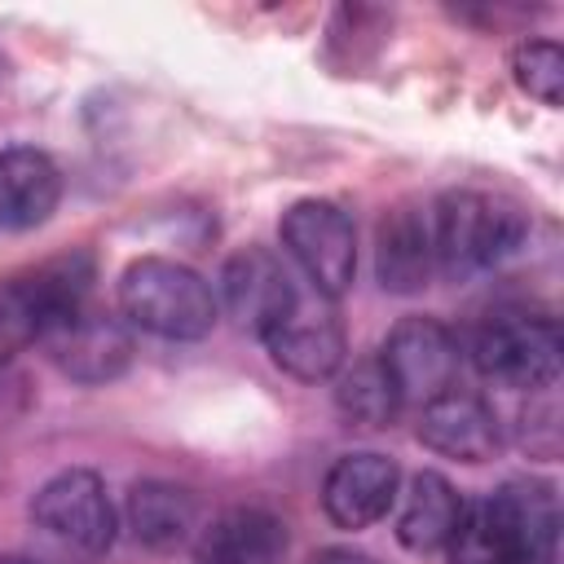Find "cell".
<instances>
[{
  "instance_id": "cell-15",
  "label": "cell",
  "mask_w": 564,
  "mask_h": 564,
  "mask_svg": "<svg viewBox=\"0 0 564 564\" xmlns=\"http://www.w3.org/2000/svg\"><path fill=\"white\" fill-rule=\"evenodd\" d=\"M432 269H436V256H432V220H427V212H419L414 203H397L375 229L379 286L397 291V295H410V291L427 286Z\"/></svg>"
},
{
  "instance_id": "cell-5",
  "label": "cell",
  "mask_w": 564,
  "mask_h": 564,
  "mask_svg": "<svg viewBox=\"0 0 564 564\" xmlns=\"http://www.w3.org/2000/svg\"><path fill=\"white\" fill-rule=\"evenodd\" d=\"M560 357H564L560 322L538 308H498L471 335V361L498 388H520V392L551 388L560 375Z\"/></svg>"
},
{
  "instance_id": "cell-14",
  "label": "cell",
  "mask_w": 564,
  "mask_h": 564,
  "mask_svg": "<svg viewBox=\"0 0 564 564\" xmlns=\"http://www.w3.org/2000/svg\"><path fill=\"white\" fill-rule=\"evenodd\" d=\"M62 203V172L35 145L0 150V229H35Z\"/></svg>"
},
{
  "instance_id": "cell-11",
  "label": "cell",
  "mask_w": 564,
  "mask_h": 564,
  "mask_svg": "<svg viewBox=\"0 0 564 564\" xmlns=\"http://www.w3.org/2000/svg\"><path fill=\"white\" fill-rule=\"evenodd\" d=\"M295 291H300L295 273L282 264V256H273L269 247H242L220 269V300L216 304H225V313L260 339L291 308Z\"/></svg>"
},
{
  "instance_id": "cell-9",
  "label": "cell",
  "mask_w": 564,
  "mask_h": 564,
  "mask_svg": "<svg viewBox=\"0 0 564 564\" xmlns=\"http://www.w3.org/2000/svg\"><path fill=\"white\" fill-rule=\"evenodd\" d=\"M379 361L401 397V405H427L432 397L454 388L458 375V339L441 317H401L383 348Z\"/></svg>"
},
{
  "instance_id": "cell-10",
  "label": "cell",
  "mask_w": 564,
  "mask_h": 564,
  "mask_svg": "<svg viewBox=\"0 0 564 564\" xmlns=\"http://www.w3.org/2000/svg\"><path fill=\"white\" fill-rule=\"evenodd\" d=\"M44 352L53 357V366L75 379V383H106L119 379L132 361V330L119 313L97 308L93 300L79 304L75 313L57 317L44 335H40Z\"/></svg>"
},
{
  "instance_id": "cell-22",
  "label": "cell",
  "mask_w": 564,
  "mask_h": 564,
  "mask_svg": "<svg viewBox=\"0 0 564 564\" xmlns=\"http://www.w3.org/2000/svg\"><path fill=\"white\" fill-rule=\"evenodd\" d=\"M0 564H31V560H22V555H0Z\"/></svg>"
},
{
  "instance_id": "cell-19",
  "label": "cell",
  "mask_w": 564,
  "mask_h": 564,
  "mask_svg": "<svg viewBox=\"0 0 564 564\" xmlns=\"http://www.w3.org/2000/svg\"><path fill=\"white\" fill-rule=\"evenodd\" d=\"M335 405L348 423H361V427H383L397 419L401 410V397L383 370L379 357H361L352 361L339 379H335Z\"/></svg>"
},
{
  "instance_id": "cell-3",
  "label": "cell",
  "mask_w": 564,
  "mask_h": 564,
  "mask_svg": "<svg viewBox=\"0 0 564 564\" xmlns=\"http://www.w3.org/2000/svg\"><path fill=\"white\" fill-rule=\"evenodd\" d=\"M119 313L128 326H141L159 339H203L216 326V291L203 273L167 256H141L119 278Z\"/></svg>"
},
{
  "instance_id": "cell-24",
  "label": "cell",
  "mask_w": 564,
  "mask_h": 564,
  "mask_svg": "<svg viewBox=\"0 0 564 564\" xmlns=\"http://www.w3.org/2000/svg\"><path fill=\"white\" fill-rule=\"evenodd\" d=\"M0 66H4V57H0Z\"/></svg>"
},
{
  "instance_id": "cell-2",
  "label": "cell",
  "mask_w": 564,
  "mask_h": 564,
  "mask_svg": "<svg viewBox=\"0 0 564 564\" xmlns=\"http://www.w3.org/2000/svg\"><path fill=\"white\" fill-rule=\"evenodd\" d=\"M432 220V256L445 278H471L520 251L529 234V216L520 203L485 189H449L427 212Z\"/></svg>"
},
{
  "instance_id": "cell-23",
  "label": "cell",
  "mask_w": 564,
  "mask_h": 564,
  "mask_svg": "<svg viewBox=\"0 0 564 564\" xmlns=\"http://www.w3.org/2000/svg\"><path fill=\"white\" fill-rule=\"evenodd\" d=\"M198 564H242V560H198Z\"/></svg>"
},
{
  "instance_id": "cell-6",
  "label": "cell",
  "mask_w": 564,
  "mask_h": 564,
  "mask_svg": "<svg viewBox=\"0 0 564 564\" xmlns=\"http://www.w3.org/2000/svg\"><path fill=\"white\" fill-rule=\"evenodd\" d=\"M282 247L295 260V269L304 273V282L326 295L339 300L352 286L357 273V229L352 216L330 203V198H300L282 212Z\"/></svg>"
},
{
  "instance_id": "cell-17",
  "label": "cell",
  "mask_w": 564,
  "mask_h": 564,
  "mask_svg": "<svg viewBox=\"0 0 564 564\" xmlns=\"http://www.w3.org/2000/svg\"><path fill=\"white\" fill-rule=\"evenodd\" d=\"M463 498L458 489L441 476V471H419L410 480V489L401 494V511H397V542L405 551H441L458 524Z\"/></svg>"
},
{
  "instance_id": "cell-13",
  "label": "cell",
  "mask_w": 564,
  "mask_h": 564,
  "mask_svg": "<svg viewBox=\"0 0 564 564\" xmlns=\"http://www.w3.org/2000/svg\"><path fill=\"white\" fill-rule=\"evenodd\" d=\"M419 441L445 458L485 463L498 454L502 427H498V414L485 397L449 388V392L432 397L427 405H419Z\"/></svg>"
},
{
  "instance_id": "cell-12",
  "label": "cell",
  "mask_w": 564,
  "mask_h": 564,
  "mask_svg": "<svg viewBox=\"0 0 564 564\" xmlns=\"http://www.w3.org/2000/svg\"><path fill=\"white\" fill-rule=\"evenodd\" d=\"M397 489H401L397 463L388 454L357 449V454H344L330 463V471L322 480V511L339 529H370L375 520H383L392 511Z\"/></svg>"
},
{
  "instance_id": "cell-18",
  "label": "cell",
  "mask_w": 564,
  "mask_h": 564,
  "mask_svg": "<svg viewBox=\"0 0 564 564\" xmlns=\"http://www.w3.org/2000/svg\"><path fill=\"white\" fill-rule=\"evenodd\" d=\"M286 551L282 520L260 507L225 511L198 542V560H242V564H278Z\"/></svg>"
},
{
  "instance_id": "cell-1",
  "label": "cell",
  "mask_w": 564,
  "mask_h": 564,
  "mask_svg": "<svg viewBox=\"0 0 564 564\" xmlns=\"http://www.w3.org/2000/svg\"><path fill=\"white\" fill-rule=\"evenodd\" d=\"M560 511L551 485L511 480L463 502L445 542L449 564H555Z\"/></svg>"
},
{
  "instance_id": "cell-8",
  "label": "cell",
  "mask_w": 564,
  "mask_h": 564,
  "mask_svg": "<svg viewBox=\"0 0 564 564\" xmlns=\"http://www.w3.org/2000/svg\"><path fill=\"white\" fill-rule=\"evenodd\" d=\"M264 352L273 357L278 370H286L291 379L317 383L339 375L344 366V322L335 313V300L308 291H295L291 308L260 335Z\"/></svg>"
},
{
  "instance_id": "cell-4",
  "label": "cell",
  "mask_w": 564,
  "mask_h": 564,
  "mask_svg": "<svg viewBox=\"0 0 564 564\" xmlns=\"http://www.w3.org/2000/svg\"><path fill=\"white\" fill-rule=\"evenodd\" d=\"M93 291V256L70 251L57 260H44L26 273L0 278V366L13 361L26 344H40V335L88 304Z\"/></svg>"
},
{
  "instance_id": "cell-20",
  "label": "cell",
  "mask_w": 564,
  "mask_h": 564,
  "mask_svg": "<svg viewBox=\"0 0 564 564\" xmlns=\"http://www.w3.org/2000/svg\"><path fill=\"white\" fill-rule=\"evenodd\" d=\"M511 75L542 106H560V97H564V53H560L555 40H524L511 57Z\"/></svg>"
},
{
  "instance_id": "cell-7",
  "label": "cell",
  "mask_w": 564,
  "mask_h": 564,
  "mask_svg": "<svg viewBox=\"0 0 564 564\" xmlns=\"http://www.w3.org/2000/svg\"><path fill=\"white\" fill-rule=\"evenodd\" d=\"M31 520L70 551L101 555L115 542V502L97 471L66 467L48 476L31 498Z\"/></svg>"
},
{
  "instance_id": "cell-21",
  "label": "cell",
  "mask_w": 564,
  "mask_h": 564,
  "mask_svg": "<svg viewBox=\"0 0 564 564\" xmlns=\"http://www.w3.org/2000/svg\"><path fill=\"white\" fill-rule=\"evenodd\" d=\"M308 564H375L366 551H352V546H326V551H317Z\"/></svg>"
},
{
  "instance_id": "cell-16",
  "label": "cell",
  "mask_w": 564,
  "mask_h": 564,
  "mask_svg": "<svg viewBox=\"0 0 564 564\" xmlns=\"http://www.w3.org/2000/svg\"><path fill=\"white\" fill-rule=\"evenodd\" d=\"M123 516L137 542L167 551V546H181L198 529V498L172 480H141L128 489Z\"/></svg>"
}]
</instances>
